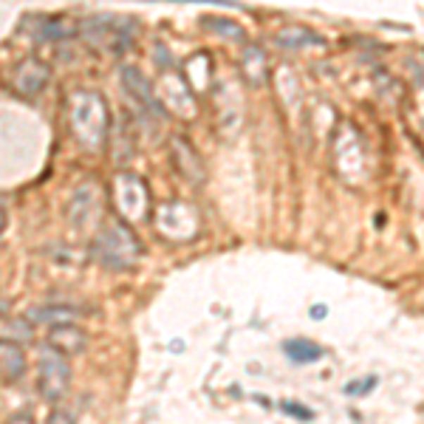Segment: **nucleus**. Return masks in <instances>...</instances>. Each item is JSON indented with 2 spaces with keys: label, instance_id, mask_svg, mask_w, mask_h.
Instances as JSON below:
<instances>
[{
  "label": "nucleus",
  "instance_id": "f257e3e1",
  "mask_svg": "<svg viewBox=\"0 0 424 424\" xmlns=\"http://www.w3.org/2000/svg\"><path fill=\"white\" fill-rule=\"evenodd\" d=\"M91 255H94L105 269L122 272V269L136 266V261H139V255H142V244H139L136 232H133L125 221L113 218V221H105L102 230L96 232V238H94V244H91Z\"/></svg>",
  "mask_w": 424,
  "mask_h": 424
},
{
  "label": "nucleus",
  "instance_id": "f03ea898",
  "mask_svg": "<svg viewBox=\"0 0 424 424\" xmlns=\"http://www.w3.org/2000/svg\"><path fill=\"white\" fill-rule=\"evenodd\" d=\"M71 130L85 147H99L108 136V108L99 94L80 91L71 96Z\"/></svg>",
  "mask_w": 424,
  "mask_h": 424
},
{
  "label": "nucleus",
  "instance_id": "7ed1b4c3",
  "mask_svg": "<svg viewBox=\"0 0 424 424\" xmlns=\"http://www.w3.org/2000/svg\"><path fill=\"white\" fill-rule=\"evenodd\" d=\"M113 204H116V212L125 218V221H142L147 218V209H150V195H147V187L139 175H130V173H119L113 178Z\"/></svg>",
  "mask_w": 424,
  "mask_h": 424
},
{
  "label": "nucleus",
  "instance_id": "20e7f679",
  "mask_svg": "<svg viewBox=\"0 0 424 424\" xmlns=\"http://www.w3.org/2000/svg\"><path fill=\"white\" fill-rule=\"evenodd\" d=\"M68 382H71V370L66 362V354H60L57 348H43L40 351V396L49 401H60L68 393Z\"/></svg>",
  "mask_w": 424,
  "mask_h": 424
},
{
  "label": "nucleus",
  "instance_id": "39448f33",
  "mask_svg": "<svg viewBox=\"0 0 424 424\" xmlns=\"http://www.w3.org/2000/svg\"><path fill=\"white\" fill-rule=\"evenodd\" d=\"M99 209H102L99 187H96L94 181H88V184H82V187L71 195V201H68V218H71V224H74L77 230H85L91 221L99 218Z\"/></svg>",
  "mask_w": 424,
  "mask_h": 424
},
{
  "label": "nucleus",
  "instance_id": "423d86ee",
  "mask_svg": "<svg viewBox=\"0 0 424 424\" xmlns=\"http://www.w3.org/2000/svg\"><path fill=\"white\" fill-rule=\"evenodd\" d=\"M122 80H125V91L130 94V99L142 108V111H147V113H156V116H161L164 111H161V105L156 102V96H153V88H150V82L144 80V74L139 71V68H122Z\"/></svg>",
  "mask_w": 424,
  "mask_h": 424
},
{
  "label": "nucleus",
  "instance_id": "0eeeda50",
  "mask_svg": "<svg viewBox=\"0 0 424 424\" xmlns=\"http://www.w3.org/2000/svg\"><path fill=\"white\" fill-rule=\"evenodd\" d=\"M49 345L60 354H80L85 348V331L74 323H54L49 331Z\"/></svg>",
  "mask_w": 424,
  "mask_h": 424
},
{
  "label": "nucleus",
  "instance_id": "6e6552de",
  "mask_svg": "<svg viewBox=\"0 0 424 424\" xmlns=\"http://www.w3.org/2000/svg\"><path fill=\"white\" fill-rule=\"evenodd\" d=\"M26 370V356L20 351L18 342L12 339H4L0 342V376H4L6 382H18Z\"/></svg>",
  "mask_w": 424,
  "mask_h": 424
},
{
  "label": "nucleus",
  "instance_id": "1a4fd4ad",
  "mask_svg": "<svg viewBox=\"0 0 424 424\" xmlns=\"http://www.w3.org/2000/svg\"><path fill=\"white\" fill-rule=\"evenodd\" d=\"M173 158H175V164H178V170L189 178V181H201L204 178V167H201V161H198V153L189 147V142H184V139H173Z\"/></svg>",
  "mask_w": 424,
  "mask_h": 424
},
{
  "label": "nucleus",
  "instance_id": "9d476101",
  "mask_svg": "<svg viewBox=\"0 0 424 424\" xmlns=\"http://www.w3.org/2000/svg\"><path fill=\"white\" fill-rule=\"evenodd\" d=\"M283 351H286V356H289L292 362H297V365H311V362H320V359L325 356V351H323L317 342H311V339H286V342H283Z\"/></svg>",
  "mask_w": 424,
  "mask_h": 424
},
{
  "label": "nucleus",
  "instance_id": "9b49d317",
  "mask_svg": "<svg viewBox=\"0 0 424 424\" xmlns=\"http://www.w3.org/2000/svg\"><path fill=\"white\" fill-rule=\"evenodd\" d=\"M29 320L32 323H49V325H54V323H74L77 320V308H68V306H37V308H32Z\"/></svg>",
  "mask_w": 424,
  "mask_h": 424
},
{
  "label": "nucleus",
  "instance_id": "f8f14e48",
  "mask_svg": "<svg viewBox=\"0 0 424 424\" xmlns=\"http://www.w3.org/2000/svg\"><path fill=\"white\" fill-rule=\"evenodd\" d=\"M6 331V339H23V342H29L32 339V325L29 323H23V320H9L6 325H4Z\"/></svg>",
  "mask_w": 424,
  "mask_h": 424
},
{
  "label": "nucleus",
  "instance_id": "ddd939ff",
  "mask_svg": "<svg viewBox=\"0 0 424 424\" xmlns=\"http://www.w3.org/2000/svg\"><path fill=\"white\" fill-rule=\"evenodd\" d=\"M376 382H379L376 376H368L365 382H348V385H345V393H348V396H365V393H370V390L376 387Z\"/></svg>",
  "mask_w": 424,
  "mask_h": 424
},
{
  "label": "nucleus",
  "instance_id": "4468645a",
  "mask_svg": "<svg viewBox=\"0 0 424 424\" xmlns=\"http://www.w3.org/2000/svg\"><path fill=\"white\" fill-rule=\"evenodd\" d=\"M283 413H289V416H294V418H303V421L314 418V413H311L308 407H303V404H292V401H283Z\"/></svg>",
  "mask_w": 424,
  "mask_h": 424
},
{
  "label": "nucleus",
  "instance_id": "2eb2a0df",
  "mask_svg": "<svg viewBox=\"0 0 424 424\" xmlns=\"http://www.w3.org/2000/svg\"><path fill=\"white\" fill-rule=\"evenodd\" d=\"M204 26H206V29H218V32H232L235 37H244L241 26H235V23H227V20H204Z\"/></svg>",
  "mask_w": 424,
  "mask_h": 424
},
{
  "label": "nucleus",
  "instance_id": "dca6fc26",
  "mask_svg": "<svg viewBox=\"0 0 424 424\" xmlns=\"http://www.w3.org/2000/svg\"><path fill=\"white\" fill-rule=\"evenodd\" d=\"M173 4H212V6H227V9H241L238 0H173Z\"/></svg>",
  "mask_w": 424,
  "mask_h": 424
},
{
  "label": "nucleus",
  "instance_id": "f3484780",
  "mask_svg": "<svg viewBox=\"0 0 424 424\" xmlns=\"http://www.w3.org/2000/svg\"><path fill=\"white\" fill-rule=\"evenodd\" d=\"M311 317H314V320H323V317H325V306H314V308H311Z\"/></svg>",
  "mask_w": 424,
  "mask_h": 424
},
{
  "label": "nucleus",
  "instance_id": "a211bd4d",
  "mask_svg": "<svg viewBox=\"0 0 424 424\" xmlns=\"http://www.w3.org/2000/svg\"><path fill=\"white\" fill-rule=\"evenodd\" d=\"M4 224H6V212H4V206H0V230H4Z\"/></svg>",
  "mask_w": 424,
  "mask_h": 424
}]
</instances>
